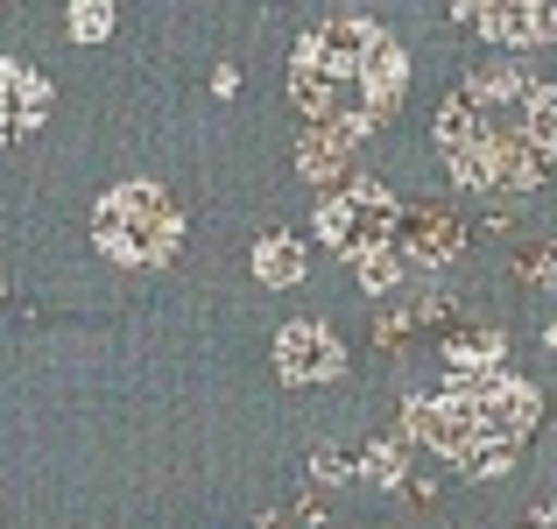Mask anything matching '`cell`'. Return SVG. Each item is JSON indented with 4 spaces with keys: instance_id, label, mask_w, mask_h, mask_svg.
Returning a JSON list of instances; mask_svg holds the SVG:
<instances>
[{
    "instance_id": "obj_1",
    "label": "cell",
    "mask_w": 557,
    "mask_h": 529,
    "mask_svg": "<svg viewBox=\"0 0 557 529\" xmlns=\"http://www.w3.org/2000/svg\"><path fill=\"white\" fill-rule=\"evenodd\" d=\"M431 142L459 190H536L557 170V85L480 64L445 93Z\"/></svg>"
},
{
    "instance_id": "obj_2",
    "label": "cell",
    "mask_w": 557,
    "mask_h": 529,
    "mask_svg": "<svg viewBox=\"0 0 557 529\" xmlns=\"http://www.w3.org/2000/svg\"><path fill=\"white\" fill-rule=\"evenodd\" d=\"M409 93V57L368 14H332L289 50V99L325 135H374Z\"/></svg>"
},
{
    "instance_id": "obj_3",
    "label": "cell",
    "mask_w": 557,
    "mask_h": 529,
    "mask_svg": "<svg viewBox=\"0 0 557 529\" xmlns=\"http://www.w3.org/2000/svg\"><path fill=\"white\" fill-rule=\"evenodd\" d=\"M536 417H544V395L516 374H473L437 395H403V438L445 459L459 480H502Z\"/></svg>"
},
{
    "instance_id": "obj_4",
    "label": "cell",
    "mask_w": 557,
    "mask_h": 529,
    "mask_svg": "<svg viewBox=\"0 0 557 529\" xmlns=\"http://www.w3.org/2000/svg\"><path fill=\"white\" fill-rule=\"evenodd\" d=\"M92 241H99V255L121 261V269H163L184 247V212L156 176H127V184L99 190Z\"/></svg>"
},
{
    "instance_id": "obj_5",
    "label": "cell",
    "mask_w": 557,
    "mask_h": 529,
    "mask_svg": "<svg viewBox=\"0 0 557 529\" xmlns=\"http://www.w3.org/2000/svg\"><path fill=\"white\" fill-rule=\"evenodd\" d=\"M395 219H403V198L381 176H346L339 190H318L311 205V233L346 261H368L381 247H395Z\"/></svg>"
},
{
    "instance_id": "obj_6",
    "label": "cell",
    "mask_w": 557,
    "mask_h": 529,
    "mask_svg": "<svg viewBox=\"0 0 557 529\" xmlns=\"http://www.w3.org/2000/svg\"><path fill=\"white\" fill-rule=\"evenodd\" d=\"M466 304L459 297H445V290H403V297H388L374 311V346L381 353H417V346H445L451 332L466 325Z\"/></svg>"
},
{
    "instance_id": "obj_7",
    "label": "cell",
    "mask_w": 557,
    "mask_h": 529,
    "mask_svg": "<svg viewBox=\"0 0 557 529\" xmlns=\"http://www.w3.org/2000/svg\"><path fill=\"white\" fill-rule=\"evenodd\" d=\"M275 374L289 381V389H325V381L346 374V346L332 325H318V318H289L283 332H275Z\"/></svg>"
},
{
    "instance_id": "obj_8",
    "label": "cell",
    "mask_w": 557,
    "mask_h": 529,
    "mask_svg": "<svg viewBox=\"0 0 557 529\" xmlns=\"http://www.w3.org/2000/svg\"><path fill=\"white\" fill-rule=\"evenodd\" d=\"M395 255L409 269H451L466 255V219L445 212V205H403L395 219Z\"/></svg>"
},
{
    "instance_id": "obj_9",
    "label": "cell",
    "mask_w": 557,
    "mask_h": 529,
    "mask_svg": "<svg viewBox=\"0 0 557 529\" xmlns=\"http://www.w3.org/2000/svg\"><path fill=\"white\" fill-rule=\"evenodd\" d=\"M459 22H473L487 42H516V50H536V42H557V8L544 0H459Z\"/></svg>"
},
{
    "instance_id": "obj_10",
    "label": "cell",
    "mask_w": 557,
    "mask_h": 529,
    "mask_svg": "<svg viewBox=\"0 0 557 529\" xmlns=\"http://www.w3.org/2000/svg\"><path fill=\"white\" fill-rule=\"evenodd\" d=\"M50 78H42L36 64H22V57H0V149L8 142H28L42 121H50Z\"/></svg>"
},
{
    "instance_id": "obj_11",
    "label": "cell",
    "mask_w": 557,
    "mask_h": 529,
    "mask_svg": "<svg viewBox=\"0 0 557 529\" xmlns=\"http://www.w3.org/2000/svg\"><path fill=\"white\" fill-rule=\"evenodd\" d=\"M508 353V332L502 325H480V318H466L459 332H451L445 346H437V360L451 367V381H473V374H494Z\"/></svg>"
},
{
    "instance_id": "obj_12",
    "label": "cell",
    "mask_w": 557,
    "mask_h": 529,
    "mask_svg": "<svg viewBox=\"0 0 557 529\" xmlns=\"http://www.w3.org/2000/svg\"><path fill=\"white\" fill-rule=\"evenodd\" d=\"M297 170L318 190H339L354 176V135H325V127H304L297 135Z\"/></svg>"
},
{
    "instance_id": "obj_13",
    "label": "cell",
    "mask_w": 557,
    "mask_h": 529,
    "mask_svg": "<svg viewBox=\"0 0 557 529\" xmlns=\"http://www.w3.org/2000/svg\"><path fill=\"white\" fill-rule=\"evenodd\" d=\"M304 269H311V255H304L297 233H261V241H255V275L269 290H297Z\"/></svg>"
},
{
    "instance_id": "obj_14",
    "label": "cell",
    "mask_w": 557,
    "mask_h": 529,
    "mask_svg": "<svg viewBox=\"0 0 557 529\" xmlns=\"http://www.w3.org/2000/svg\"><path fill=\"white\" fill-rule=\"evenodd\" d=\"M360 473L381 480V488L409 494V480H417V466H409V438H374L368 452H360Z\"/></svg>"
},
{
    "instance_id": "obj_15",
    "label": "cell",
    "mask_w": 557,
    "mask_h": 529,
    "mask_svg": "<svg viewBox=\"0 0 557 529\" xmlns=\"http://www.w3.org/2000/svg\"><path fill=\"white\" fill-rule=\"evenodd\" d=\"M64 28H71V42H107L113 36V8L107 0H78V8L64 14Z\"/></svg>"
},
{
    "instance_id": "obj_16",
    "label": "cell",
    "mask_w": 557,
    "mask_h": 529,
    "mask_svg": "<svg viewBox=\"0 0 557 529\" xmlns=\"http://www.w3.org/2000/svg\"><path fill=\"white\" fill-rule=\"evenodd\" d=\"M354 269H360V283H368V290H403L409 261L395 255V247H381V255H368V261H354Z\"/></svg>"
},
{
    "instance_id": "obj_17",
    "label": "cell",
    "mask_w": 557,
    "mask_h": 529,
    "mask_svg": "<svg viewBox=\"0 0 557 529\" xmlns=\"http://www.w3.org/2000/svg\"><path fill=\"white\" fill-rule=\"evenodd\" d=\"M354 473H360V459H346L339 445H318L311 452V480H318V488H346Z\"/></svg>"
},
{
    "instance_id": "obj_18",
    "label": "cell",
    "mask_w": 557,
    "mask_h": 529,
    "mask_svg": "<svg viewBox=\"0 0 557 529\" xmlns=\"http://www.w3.org/2000/svg\"><path fill=\"white\" fill-rule=\"evenodd\" d=\"M522 275H557V247H536V255L522 261Z\"/></svg>"
},
{
    "instance_id": "obj_19",
    "label": "cell",
    "mask_w": 557,
    "mask_h": 529,
    "mask_svg": "<svg viewBox=\"0 0 557 529\" xmlns=\"http://www.w3.org/2000/svg\"><path fill=\"white\" fill-rule=\"evenodd\" d=\"M212 93H219V99H233V93H240V71L219 64V71H212Z\"/></svg>"
},
{
    "instance_id": "obj_20",
    "label": "cell",
    "mask_w": 557,
    "mask_h": 529,
    "mask_svg": "<svg viewBox=\"0 0 557 529\" xmlns=\"http://www.w3.org/2000/svg\"><path fill=\"white\" fill-rule=\"evenodd\" d=\"M516 529H557V502H544V508H530Z\"/></svg>"
}]
</instances>
